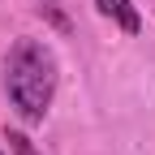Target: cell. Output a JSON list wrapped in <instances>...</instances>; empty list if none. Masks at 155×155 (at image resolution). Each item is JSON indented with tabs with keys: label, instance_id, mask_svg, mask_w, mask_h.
Listing matches in <instances>:
<instances>
[{
	"label": "cell",
	"instance_id": "cell-3",
	"mask_svg": "<svg viewBox=\"0 0 155 155\" xmlns=\"http://www.w3.org/2000/svg\"><path fill=\"white\" fill-rule=\"evenodd\" d=\"M5 142H9V151H13V155H39V151H35V142L26 138V134H17V129H9V134H5Z\"/></svg>",
	"mask_w": 155,
	"mask_h": 155
},
{
	"label": "cell",
	"instance_id": "cell-1",
	"mask_svg": "<svg viewBox=\"0 0 155 155\" xmlns=\"http://www.w3.org/2000/svg\"><path fill=\"white\" fill-rule=\"evenodd\" d=\"M5 91L22 121H43L56 95V56L39 39H17L5 56Z\"/></svg>",
	"mask_w": 155,
	"mask_h": 155
},
{
	"label": "cell",
	"instance_id": "cell-2",
	"mask_svg": "<svg viewBox=\"0 0 155 155\" xmlns=\"http://www.w3.org/2000/svg\"><path fill=\"white\" fill-rule=\"evenodd\" d=\"M95 9H99L104 17H112V22H121L125 35H138L142 30V17H138V9H134L129 0H95Z\"/></svg>",
	"mask_w": 155,
	"mask_h": 155
},
{
	"label": "cell",
	"instance_id": "cell-5",
	"mask_svg": "<svg viewBox=\"0 0 155 155\" xmlns=\"http://www.w3.org/2000/svg\"><path fill=\"white\" fill-rule=\"evenodd\" d=\"M0 155H5V151H0Z\"/></svg>",
	"mask_w": 155,
	"mask_h": 155
},
{
	"label": "cell",
	"instance_id": "cell-4",
	"mask_svg": "<svg viewBox=\"0 0 155 155\" xmlns=\"http://www.w3.org/2000/svg\"><path fill=\"white\" fill-rule=\"evenodd\" d=\"M39 13H43V17H48V22H52L56 30H69V17H65L61 9H56V5H52V0H43V5H39Z\"/></svg>",
	"mask_w": 155,
	"mask_h": 155
}]
</instances>
